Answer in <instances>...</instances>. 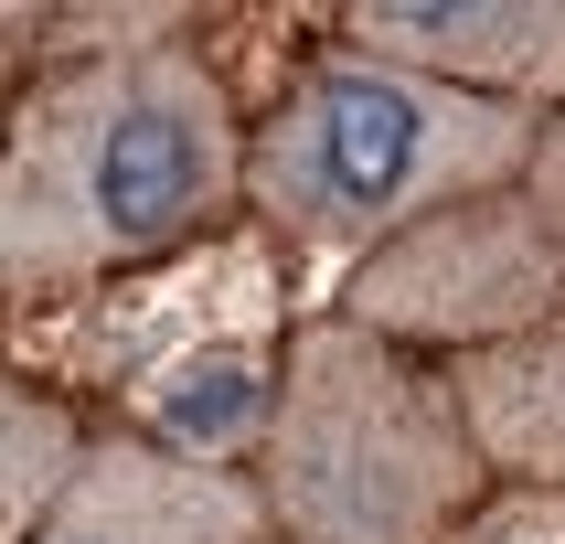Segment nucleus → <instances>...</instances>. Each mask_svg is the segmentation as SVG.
<instances>
[{
    "instance_id": "nucleus-1",
    "label": "nucleus",
    "mask_w": 565,
    "mask_h": 544,
    "mask_svg": "<svg viewBox=\"0 0 565 544\" xmlns=\"http://www.w3.org/2000/svg\"><path fill=\"white\" fill-rule=\"evenodd\" d=\"M235 214L246 107L182 22H150L139 43H43L0 128V310L182 267Z\"/></svg>"
},
{
    "instance_id": "nucleus-2",
    "label": "nucleus",
    "mask_w": 565,
    "mask_h": 544,
    "mask_svg": "<svg viewBox=\"0 0 565 544\" xmlns=\"http://www.w3.org/2000/svg\"><path fill=\"white\" fill-rule=\"evenodd\" d=\"M534 128L544 118L523 107H491L470 86H438L331 32L246 118V224L267 235L278 267H310L331 299L374 246L459 214L480 192H523Z\"/></svg>"
},
{
    "instance_id": "nucleus-3",
    "label": "nucleus",
    "mask_w": 565,
    "mask_h": 544,
    "mask_svg": "<svg viewBox=\"0 0 565 544\" xmlns=\"http://www.w3.org/2000/svg\"><path fill=\"white\" fill-rule=\"evenodd\" d=\"M246 491L267 544H459L502 480L448 363H416L342 310H299Z\"/></svg>"
},
{
    "instance_id": "nucleus-4",
    "label": "nucleus",
    "mask_w": 565,
    "mask_h": 544,
    "mask_svg": "<svg viewBox=\"0 0 565 544\" xmlns=\"http://www.w3.org/2000/svg\"><path fill=\"white\" fill-rule=\"evenodd\" d=\"M310 310H342L352 331H374V342L459 374V363L523 342V331H544V320L565 310V235L523 192H480L459 214L374 246L331 299H310Z\"/></svg>"
},
{
    "instance_id": "nucleus-5",
    "label": "nucleus",
    "mask_w": 565,
    "mask_h": 544,
    "mask_svg": "<svg viewBox=\"0 0 565 544\" xmlns=\"http://www.w3.org/2000/svg\"><path fill=\"white\" fill-rule=\"evenodd\" d=\"M288 320L299 310H246L224 331H182V342L139 352L118 374V438H150L192 470H256L267 416H278V374H288Z\"/></svg>"
},
{
    "instance_id": "nucleus-6",
    "label": "nucleus",
    "mask_w": 565,
    "mask_h": 544,
    "mask_svg": "<svg viewBox=\"0 0 565 544\" xmlns=\"http://www.w3.org/2000/svg\"><path fill=\"white\" fill-rule=\"evenodd\" d=\"M331 32L523 118L565 107V0H363Z\"/></svg>"
},
{
    "instance_id": "nucleus-7",
    "label": "nucleus",
    "mask_w": 565,
    "mask_h": 544,
    "mask_svg": "<svg viewBox=\"0 0 565 544\" xmlns=\"http://www.w3.org/2000/svg\"><path fill=\"white\" fill-rule=\"evenodd\" d=\"M32 544H267V523L235 470H192L150 438L96 427Z\"/></svg>"
},
{
    "instance_id": "nucleus-8",
    "label": "nucleus",
    "mask_w": 565,
    "mask_h": 544,
    "mask_svg": "<svg viewBox=\"0 0 565 544\" xmlns=\"http://www.w3.org/2000/svg\"><path fill=\"white\" fill-rule=\"evenodd\" d=\"M459 406L502 491H565V310L523 342L459 363Z\"/></svg>"
},
{
    "instance_id": "nucleus-9",
    "label": "nucleus",
    "mask_w": 565,
    "mask_h": 544,
    "mask_svg": "<svg viewBox=\"0 0 565 544\" xmlns=\"http://www.w3.org/2000/svg\"><path fill=\"white\" fill-rule=\"evenodd\" d=\"M86 438H96V427L75 416V395H54V384H32V374L0 363V544L43 534V512L64 502Z\"/></svg>"
},
{
    "instance_id": "nucleus-10",
    "label": "nucleus",
    "mask_w": 565,
    "mask_h": 544,
    "mask_svg": "<svg viewBox=\"0 0 565 544\" xmlns=\"http://www.w3.org/2000/svg\"><path fill=\"white\" fill-rule=\"evenodd\" d=\"M459 544H565V491H491Z\"/></svg>"
},
{
    "instance_id": "nucleus-11",
    "label": "nucleus",
    "mask_w": 565,
    "mask_h": 544,
    "mask_svg": "<svg viewBox=\"0 0 565 544\" xmlns=\"http://www.w3.org/2000/svg\"><path fill=\"white\" fill-rule=\"evenodd\" d=\"M523 203H534V214L565 235V107L534 128V171H523Z\"/></svg>"
},
{
    "instance_id": "nucleus-12",
    "label": "nucleus",
    "mask_w": 565,
    "mask_h": 544,
    "mask_svg": "<svg viewBox=\"0 0 565 544\" xmlns=\"http://www.w3.org/2000/svg\"><path fill=\"white\" fill-rule=\"evenodd\" d=\"M32 11H11L0 0V128H11V107H22V86H32V64H43V43H32Z\"/></svg>"
},
{
    "instance_id": "nucleus-13",
    "label": "nucleus",
    "mask_w": 565,
    "mask_h": 544,
    "mask_svg": "<svg viewBox=\"0 0 565 544\" xmlns=\"http://www.w3.org/2000/svg\"><path fill=\"white\" fill-rule=\"evenodd\" d=\"M0 320H11V310H0Z\"/></svg>"
}]
</instances>
